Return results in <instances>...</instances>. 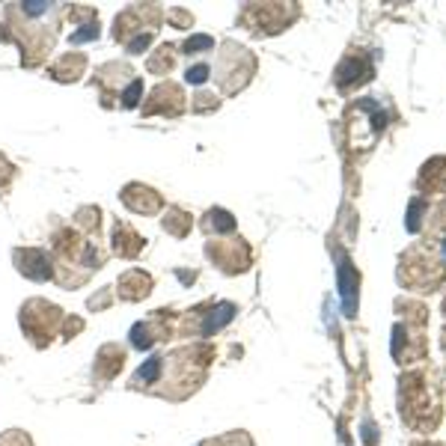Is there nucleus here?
Returning a JSON list of instances; mask_svg holds the SVG:
<instances>
[{"instance_id":"5","label":"nucleus","mask_w":446,"mask_h":446,"mask_svg":"<svg viewBox=\"0 0 446 446\" xmlns=\"http://www.w3.org/2000/svg\"><path fill=\"white\" fill-rule=\"evenodd\" d=\"M184 48H188V54H196L200 48H212V39H208V36H194V39L184 45Z\"/></svg>"},{"instance_id":"2","label":"nucleus","mask_w":446,"mask_h":446,"mask_svg":"<svg viewBox=\"0 0 446 446\" xmlns=\"http://www.w3.org/2000/svg\"><path fill=\"white\" fill-rule=\"evenodd\" d=\"M122 360H126V354H122L119 349H114V345H107V349H102V354H98L95 372H98L102 378H114L116 372L122 369Z\"/></svg>"},{"instance_id":"6","label":"nucleus","mask_w":446,"mask_h":446,"mask_svg":"<svg viewBox=\"0 0 446 446\" xmlns=\"http://www.w3.org/2000/svg\"><path fill=\"white\" fill-rule=\"evenodd\" d=\"M208 78V69L205 66H194V69H188V81L191 83H203Z\"/></svg>"},{"instance_id":"4","label":"nucleus","mask_w":446,"mask_h":446,"mask_svg":"<svg viewBox=\"0 0 446 446\" xmlns=\"http://www.w3.org/2000/svg\"><path fill=\"white\" fill-rule=\"evenodd\" d=\"M0 446H33V443L24 431H9V435L0 438Z\"/></svg>"},{"instance_id":"1","label":"nucleus","mask_w":446,"mask_h":446,"mask_svg":"<svg viewBox=\"0 0 446 446\" xmlns=\"http://www.w3.org/2000/svg\"><path fill=\"white\" fill-rule=\"evenodd\" d=\"M354 289H357V280L351 274V268H349V259H342V265H339V292H342V306H345V316H354Z\"/></svg>"},{"instance_id":"7","label":"nucleus","mask_w":446,"mask_h":446,"mask_svg":"<svg viewBox=\"0 0 446 446\" xmlns=\"http://www.w3.org/2000/svg\"><path fill=\"white\" fill-rule=\"evenodd\" d=\"M140 90H143V83H140V81H134V83L128 86V93H126V104H128V107H131V104H137Z\"/></svg>"},{"instance_id":"3","label":"nucleus","mask_w":446,"mask_h":446,"mask_svg":"<svg viewBox=\"0 0 446 446\" xmlns=\"http://www.w3.org/2000/svg\"><path fill=\"white\" fill-rule=\"evenodd\" d=\"M161 357H149V360L137 369V375H134V387H146V384H155L158 375H161Z\"/></svg>"},{"instance_id":"8","label":"nucleus","mask_w":446,"mask_h":446,"mask_svg":"<svg viewBox=\"0 0 446 446\" xmlns=\"http://www.w3.org/2000/svg\"><path fill=\"white\" fill-rule=\"evenodd\" d=\"M93 36H98V27H95V24H90V27H86V30L72 33V42H83V39H93Z\"/></svg>"}]
</instances>
